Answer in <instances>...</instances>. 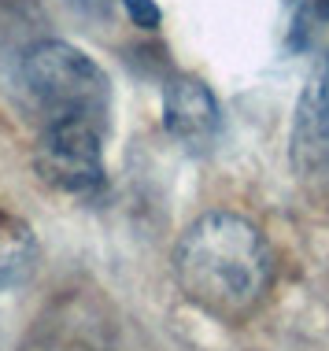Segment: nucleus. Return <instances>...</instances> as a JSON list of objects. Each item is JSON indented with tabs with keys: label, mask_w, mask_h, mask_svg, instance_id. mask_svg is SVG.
I'll return each instance as SVG.
<instances>
[{
	"label": "nucleus",
	"mask_w": 329,
	"mask_h": 351,
	"mask_svg": "<svg viewBox=\"0 0 329 351\" xmlns=\"http://www.w3.org/2000/svg\"><path fill=\"white\" fill-rule=\"evenodd\" d=\"M326 74H329V71H326Z\"/></svg>",
	"instance_id": "nucleus-9"
},
{
	"label": "nucleus",
	"mask_w": 329,
	"mask_h": 351,
	"mask_svg": "<svg viewBox=\"0 0 329 351\" xmlns=\"http://www.w3.org/2000/svg\"><path fill=\"white\" fill-rule=\"evenodd\" d=\"M34 259H37V241L30 226L0 215V292H8L12 285L23 281L30 274Z\"/></svg>",
	"instance_id": "nucleus-6"
},
{
	"label": "nucleus",
	"mask_w": 329,
	"mask_h": 351,
	"mask_svg": "<svg viewBox=\"0 0 329 351\" xmlns=\"http://www.w3.org/2000/svg\"><path fill=\"white\" fill-rule=\"evenodd\" d=\"M71 8H78L82 15H108L115 0H67Z\"/></svg>",
	"instance_id": "nucleus-8"
},
{
	"label": "nucleus",
	"mask_w": 329,
	"mask_h": 351,
	"mask_svg": "<svg viewBox=\"0 0 329 351\" xmlns=\"http://www.w3.org/2000/svg\"><path fill=\"white\" fill-rule=\"evenodd\" d=\"M104 130L86 119L45 122L34 148V163L52 189L89 193L104 182Z\"/></svg>",
	"instance_id": "nucleus-3"
},
{
	"label": "nucleus",
	"mask_w": 329,
	"mask_h": 351,
	"mask_svg": "<svg viewBox=\"0 0 329 351\" xmlns=\"http://www.w3.org/2000/svg\"><path fill=\"white\" fill-rule=\"evenodd\" d=\"M293 167L304 178L329 174V74H315L296 100Z\"/></svg>",
	"instance_id": "nucleus-4"
},
{
	"label": "nucleus",
	"mask_w": 329,
	"mask_h": 351,
	"mask_svg": "<svg viewBox=\"0 0 329 351\" xmlns=\"http://www.w3.org/2000/svg\"><path fill=\"white\" fill-rule=\"evenodd\" d=\"M185 300L219 322H244L270 292L274 259L263 233L233 211L200 215L174 248Z\"/></svg>",
	"instance_id": "nucleus-1"
},
{
	"label": "nucleus",
	"mask_w": 329,
	"mask_h": 351,
	"mask_svg": "<svg viewBox=\"0 0 329 351\" xmlns=\"http://www.w3.org/2000/svg\"><path fill=\"white\" fill-rule=\"evenodd\" d=\"M122 8H126L130 23L141 26V30H156L159 19H163V12H159L156 0H122Z\"/></svg>",
	"instance_id": "nucleus-7"
},
{
	"label": "nucleus",
	"mask_w": 329,
	"mask_h": 351,
	"mask_svg": "<svg viewBox=\"0 0 329 351\" xmlns=\"http://www.w3.org/2000/svg\"><path fill=\"white\" fill-rule=\"evenodd\" d=\"M23 85L45 119H86L93 126H108L111 82L100 63L74 49L71 41H41L23 60Z\"/></svg>",
	"instance_id": "nucleus-2"
},
{
	"label": "nucleus",
	"mask_w": 329,
	"mask_h": 351,
	"mask_svg": "<svg viewBox=\"0 0 329 351\" xmlns=\"http://www.w3.org/2000/svg\"><path fill=\"white\" fill-rule=\"evenodd\" d=\"M163 126L174 141L189 148H208L219 137L222 115L211 89L196 78H174L163 89Z\"/></svg>",
	"instance_id": "nucleus-5"
}]
</instances>
